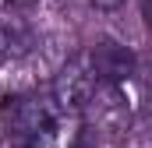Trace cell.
Returning <instances> with one entry per match:
<instances>
[{"label":"cell","instance_id":"6da1fadb","mask_svg":"<svg viewBox=\"0 0 152 148\" xmlns=\"http://www.w3.org/2000/svg\"><path fill=\"white\" fill-rule=\"evenodd\" d=\"M99 81H103V78L96 71L92 49H88V53H75V57L60 67V74L53 78L50 95H53V102H57L60 113H85L92 92L99 88Z\"/></svg>","mask_w":152,"mask_h":148},{"label":"cell","instance_id":"7a4b0ae2","mask_svg":"<svg viewBox=\"0 0 152 148\" xmlns=\"http://www.w3.org/2000/svg\"><path fill=\"white\" fill-rule=\"evenodd\" d=\"M85 113L92 116L96 127L103 131H124L127 123V99H124V85H113V81H99V88L92 92Z\"/></svg>","mask_w":152,"mask_h":148},{"label":"cell","instance_id":"3957f363","mask_svg":"<svg viewBox=\"0 0 152 148\" xmlns=\"http://www.w3.org/2000/svg\"><path fill=\"white\" fill-rule=\"evenodd\" d=\"M25 148H81V120L78 113H57L39 131L25 138Z\"/></svg>","mask_w":152,"mask_h":148},{"label":"cell","instance_id":"277c9868","mask_svg":"<svg viewBox=\"0 0 152 148\" xmlns=\"http://www.w3.org/2000/svg\"><path fill=\"white\" fill-rule=\"evenodd\" d=\"M92 60H96V71L103 81H113V85H124L131 74H134V57L131 49H124L120 42H99L92 49Z\"/></svg>","mask_w":152,"mask_h":148},{"label":"cell","instance_id":"5b68a950","mask_svg":"<svg viewBox=\"0 0 152 148\" xmlns=\"http://www.w3.org/2000/svg\"><path fill=\"white\" fill-rule=\"evenodd\" d=\"M11 49H14V32H11V25H7V21H0V67L7 64Z\"/></svg>","mask_w":152,"mask_h":148},{"label":"cell","instance_id":"8992f818","mask_svg":"<svg viewBox=\"0 0 152 148\" xmlns=\"http://www.w3.org/2000/svg\"><path fill=\"white\" fill-rule=\"evenodd\" d=\"M88 4H92V7H99V11H117L124 0H88Z\"/></svg>","mask_w":152,"mask_h":148},{"label":"cell","instance_id":"52a82bcc","mask_svg":"<svg viewBox=\"0 0 152 148\" xmlns=\"http://www.w3.org/2000/svg\"><path fill=\"white\" fill-rule=\"evenodd\" d=\"M142 14H145V21H149V28H152V0H142Z\"/></svg>","mask_w":152,"mask_h":148},{"label":"cell","instance_id":"ba28073f","mask_svg":"<svg viewBox=\"0 0 152 148\" xmlns=\"http://www.w3.org/2000/svg\"><path fill=\"white\" fill-rule=\"evenodd\" d=\"M11 4H18V7H25V4H32V0H11Z\"/></svg>","mask_w":152,"mask_h":148}]
</instances>
